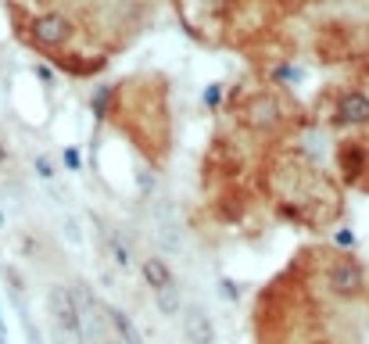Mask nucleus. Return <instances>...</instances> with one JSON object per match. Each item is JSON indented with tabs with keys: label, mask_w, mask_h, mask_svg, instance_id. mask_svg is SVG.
I'll return each instance as SVG.
<instances>
[{
	"label": "nucleus",
	"mask_w": 369,
	"mask_h": 344,
	"mask_svg": "<svg viewBox=\"0 0 369 344\" xmlns=\"http://www.w3.org/2000/svg\"><path fill=\"white\" fill-rule=\"evenodd\" d=\"M65 165H69L72 172H79V169H83V155H79L75 147H65Z\"/></svg>",
	"instance_id": "16"
},
{
	"label": "nucleus",
	"mask_w": 369,
	"mask_h": 344,
	"mask_svg": "<svg viewBox=\"0 0 369 344\" xmlns=\"http://www.w3.org/2000/svg\"><path fill=\"white\" fill-rule=\"evenodd\" d=\"M100 241H105V255L111 258V266H115V269H122V273H129V269H133V251H129V244L122 241V237H118L111 226L100 233Z\"/></svg>",
	"instance_id": "9"
},
{
	"label": "nucleus",
	"mask_w": 369,
	"mask_h": 344,
	"mask_svg": "<svg viewBox=\"0 0 369 344\" xmlns=\"http://www.w3.org/2000/svg\"><path fill=\"white\" fill-rule=\"evenodd\" d=\"M179 327H183V337H187V344H219L215 319L208 316V309H204V305H183Z\"/></svg>",
	"instance_id": "5"
},
{
	"label": "nucleus",
	"mask_w": 369,
	"mask_h": 344,
	"mask_svg": "<svg viewBox=\"0 0 369 344\" xmlns=\"http://www.w3.org/2000/svg\"><path fill=\"white\" fill-rule=\"evenodd\" d=\"M334 244H337V248H355V233H352V230H337V233H334Z\"/></svg>",
	"instance_id": "17"
},
{
	"label": "nucleus",
	"mask_w": 369,
	"mask_h": 344,
	"mask_svg": "<svg viewBox=\"0 0 369 344\" xmlns=\"http://www.w3.org/2000/svg\"><path fill=\"white\" fill-rule=\"evenodd\" d=\"M334 126H341V129L369 126V94L366 90L337 94V101H334Z\"/></svg>",
	"instance_id": "4"
},
{
	"label": "nucleus",
	"mask_w": 369,
	"mask_h": 344,
	"mask_svg": "<svg viewBox=\"0 0 369 344\" xmlns=\"http://www.w3.org/2000/svg\"><path fill=\"white\" fill-rule=\"evenodd\" d=\"M219 298H226V301H240V287L233 284L230 276H219Z\"/></svg>",
	"instance_id": "14"
},
{
	"label": "nucleus",
	"mask_w": 369,
	"mask_h": 344,
	"mask_svg": "<svg viewBox=\"0 0 369 344\" xmlns=\"http://www.w3.org/2000/svg\"><path fill=\"white\" fill-rule=\"evenodd\" d=\"M323 284L337 301H355L366 294V269L355 255H334L323 266Z\"/></svg>",
	"instance_id": "2"
},
{
	"label": "nucleus",
	"mask_w": 369,
	"mask_h": 344,
	"mask_svg": "<svg viewBox=\"0 0 369 344\" xmlns=\"http://www.w3.org/2000/svg\"><path fill=\"white\" fill-rule=\"evenodd\" d=\"M33 169H36L39 180H54V176H57V172H54V162H51L47 155H36V158H33Z\"/></svg>",
	"instance_id": "12"
},
{
	"label": "nucleus",
	"mask_w": 369,
	"mask_h": 344,
	"mask_svg": "<svg viewBox=\"0 0 369 344\" xmlns=\"http://www.w3.org/2000/svg\"><path fill=\"white\" fill-rule=\"evenodd\" d=\"M341 162H344V172H348V180H355L359 172L366 169V162H369V155L362 147H355V144H348L344 150H341Z\"/></svg>",
	"instance_id": "11"
},
{
	"label": "nucleus",
	"mask_w": 369,
	"mask_h": 344,
	"mask_svg": "<svg viewBox=\"0 0 369 344\" xmlns=\"http://www.w3.org/2000/svg\"><path fill=\"white\" fill-rule=\"evenodd\" d=\"M219 101H222V83H208V90H204V104L219 108Z\"/></svg>",
	"instance_id": "15"
},
{
	"label": "nucleus",
	"mask_w": 369,
	"mask_h": 344,
	"mask_svg": "<svg viewBox=\"0 0 369 344\" xmlns=\"http://www.w3.org/2000/svg\"><path fill=\"white\" fill-rule=\"evenodd\" d=\"M65 237L72 244H83V223H79L75 215H65Z\"/></svg>",
	"instance_id": "13"
},
{
	"label": "nucleus",
	"mask_w": 369,
	"mask_h": 344,
	"mask_svg": "<svg viewBox=\"0 0 369 344\" xmlns=\"http://www.w3.org/2000/svg\"><path fill=\"white\" fill-rule=\"evenodd\" d=\"M105 322L111 327V334H115L118 344H143V334H140V327L133 322V316H129L126 309L105 305Z\"/></svg>",
	"instance_id": "8"
},
{
	"label": "nucleus",
	"mask_w": 369,
	"mask_h": 344,
	"mask_svg": "<svg viewBox=\"0 0 369 344\" xmlns=\"http://www.w3.org/2000/svg\"><path fill=\"white\" fill-rule=\"evenodd\" d=\"M0 230H4V215H0Z\"/></svg>",
	"instance_id": "19"
},
{
	"label": "nucleus",
	"mask_w": 369,
	"mask_h": 344,
	"mask_svg": "<svg viewBox=\"0 0 369 344\" xmlns=\"http://www.w3.org/2000/svg\"><path fill=\"white\" fill-rule=\"evenodd\" d=\"M0 344H4V334H0Z\"/></svg>",
	"instance_id": "20"
},
{
	"label": "nucleus",
	"mask_w": 369,
	"mask_h": 344,
	"mask_svg": "<svg viewBox=\"0 0 369 344\" xmlns=\"http://www.w3.org/2000/svg\"><path fill=\"white\" fill-rule=\"evenodd\" d=\"M44 305H47V322H51L54 344H87L83 312H79V301L69 284H51Z\"/></svg>",
	"instance_id": "1"
},
{
	"label": "nucleus",
	"mask_w": 369,
	"mask_h": 344,
	"mask_svg": "<svg viewBox=\"0 0 369 344\" xmlns=\"http://www.w3.org/2000/svg\"><path fill=\"white\" fill-rule=\"evenodd\" d=\"M140 276H143V284L151 287V294L165 291V287H176V273L161 255H143L140 258Z\"/></svg>",
	"instance_id": "7"
},
{
	"label": "nucleus",
	"mask_w": 369,
	"mask_h": 344,
	"mask_svg": "<svg viewBox=\"0 0 369 344\" xmlns=\"http://www.w3.org/2000/svg\"><path fill=\"white\" fill-rule=\"evenodd\" d=\"M4 165H8V147L0 144V169H4Z\"/></svg>",
	"instance_id": "18"
},
{
	"label": "nucleus",
	"mask_w": 369,
	"mask_h": 344,
	"mask_svg": "<svg viewBox=\"0 0 369 344\" xmlns=\"http://www.w3.org/2000/svg\"><path fill=\"white\" fill-rule=\"evenodd\" d=\"M244 122H248L251 129H276L283 122V108L276 97L262 94L255 101H248V108H244Z\"/></svg>",
	"instance_id": "6"
},
{
	"label": "nucleus",
	"mask_w": 369,
	"mask_h": 344,
	"mask_svg": "<svg viewBox=\"0 0 369 344\" xmlns=\"http://www.w3.org/2000/svg\"><path fill=\"white\" fill-rule=\"evenodd\" d=\"M154 305H158V312L165 316V319H179V312H183V294H179V287L154 291Z\"/></svg>",
	"instance_id": "10"
},
{
	"label": "nucleus",
	"mask_w": 369,
	"mask_h": 344,
	"mask_svg": "<svg viewBox=\"0 0 369 344\" xmlns=\"http://www.w3.org/2000/svg\"><path fill=\"white\" fill-rule=\"evenodd\" d=\"M72 36H75V22L65 18L61 11H47V15H39L33 22V40L44 51H61Z\"/></svg>",
	"instance_id": "3"
}]
</instances>
